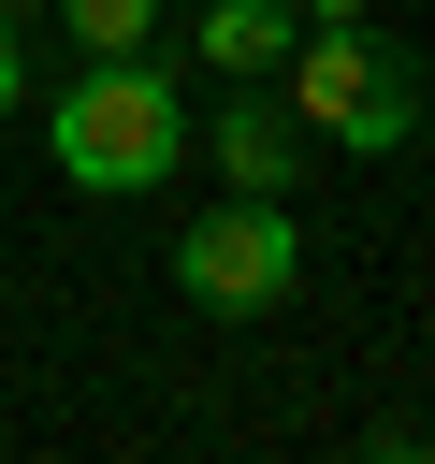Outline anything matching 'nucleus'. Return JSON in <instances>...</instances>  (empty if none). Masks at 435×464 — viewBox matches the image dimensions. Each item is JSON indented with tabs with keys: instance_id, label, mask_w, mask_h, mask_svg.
I'll return each mask as SVG.
<instances>
[{
	"instance_id": "f257e3e1",
	"label": "nucleus",
	"mask_w": 435,
	"mask_h": 464,
	"mask_svg": "<svg viewBox=\"0 0 435 464\" xmlns=\"http://www.w3.org/2000/svg\"><path fill=\"white\" fill-rule=\"evenodd\" d=\"M44 160L87 188V203H145L174 160H188V72L145 44V58H72V87L44 102Z\"/></svg>"
},
{
	"instance_id": "f03ea898",
	"label": "nucleus",
	"mask_w": 435,
	"mask_h": 464,
	"mask_svg": "<svg viewBox=\"0 0 435 464\" xmlns=\"http://www.w3.org/2000/svg\"><path fill=\"white\" fill-rule=\"evenodd\" d=\"M276 102L304 116V145H348V160H406L420 116H435L420 58H406L377 14H304L290 58H276Z\"/></svg>"
},
{
	"instance_id": "7ed1b4c3",
	"label": "nucleus",
	"mask_w": 435,
	"mask_h": 464,
	"mask_svg": "<svg viewBox=\"0 0 435 464\" xmlns=\"http://www.w3.org/2000/svg\"><path fill=\"white\" fill-rule=\"evenodd\" d=\"M174 290H188L203 319H276V304L304 290V218H290V188H218V203L174 232Z\"/></svg>"
},
{
	"instance_id": "20e7f679",
	"label": "nucleus",
	"mask_w": 435,
	"mask_h": 464,
	"mask_svg": "<svg viewBox=\"0 0 435 464\" xmlns=\"http://www.w3.org/2000/svg\"><path fill=\"white\" fill-rule=\"evenodd\" d=\"M188 145L218 160V188H290V174H304V116H290V102L261 87V72H246V87H232V102H218V116L188 130Z\"/></svg>"
},
{
	"instance_id": "39448f33",
	"label": "nucleus",
	"mask_w": 435,
	"mask_h": 464,
	"mask_svg": "<svg viewBox=\"0 0 435 464\" xmlns=\"http://www.w3.org/2000/svg\"><path fill=\"white\" fill-rule=\"evenodd\" d=\"M290 29H304L290 0H203V14H188L203 72H232V87H246V72H276V58H290Z\"/></svg>"
},
{
	"instance_id": "423d86ee",
	"label": "nucleus",
	"mask_w": 435,
	"mask_h": 464,
	"mask_svg": "<svg viewBox=\"0 0 435 464\" xmlns=\"http://www.w3.org/2000/svg\"><path fill=\"white\" fill-rule=\"evenodd\" d=\"M58 29H72V58H145L160 44V0H44Z\"/></svg>"
},
{
	"instance_id": "0eeeda50",
	"label": "nucleus",
	"mask_w": 435,
	"mask_h": 464,
	"mask_svg": "<svg viewBox=\"0 0 435 464\" xmlns=\"http://www.w3.org/2000/svg\"><path fill=\"white\" fill-rule=\"evenodd\" d=\"M29 102V58H14V14H0V116Z\"/></svg>"
},
{
	"instance_id": "6e6552de",
	"label": "nucleus",
	"mask_w": 435,
	"mask_h": 464,
	"mask_svg": "<svg viewBox=\"0 0 435 464\" xmlns=\"http://www.w3.org/2000/svg\"><path fill=\"white\" fill-rule=\"evenodd\" d=\"M290 14H377V0H290Z\"/></svg>"
},
{
	"instance_id": "1a4fd4ad",
	"label": "nucleus",
	"mask_w": 435,
	"mask_h": 464,
	"mask_svg": "<svg viewBox=\"0 0 435 464\" xmlns=\"http://www.w3.org/2000/svg\"><path fill=\"white\" fill-rule=\"evenodd\" d=\"M0 14H44V0H0Z\"/></svg>"
}]
</instances>
